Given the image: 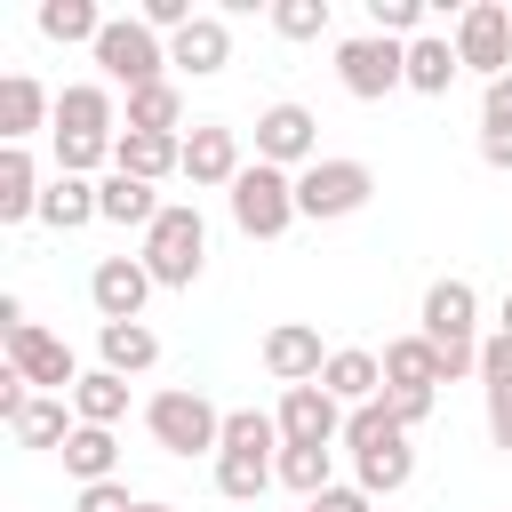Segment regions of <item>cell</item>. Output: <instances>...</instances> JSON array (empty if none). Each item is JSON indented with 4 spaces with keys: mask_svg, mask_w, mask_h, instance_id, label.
I'll list each match as a JSON object with an SVG mask.
<instances>
[{
    "mask_svg": "<svg viewBox=\"0 0 512 512\" xmlns=\"http://www.w3.org/2000/svg\"><path fill=\"white\" fill-rule=\"evenodd\" d=\"M416 336L440 352V376H480V296L472 280H432L424 288V312H416Z\"/></svg>",
    "mask_w": 512,
    "mask_h": 512,
    "instance_id": "cell-1",
    "label": "cell"
},
{
    "mask_svg": "<svg viewBox=\"0 0 512 512\" xmlns=\"http://www.w3.org/2000/svg\"><path fill=\"white\" fill-rule=\"evenodd\" d=\"M344 448H352V472H360L368 496H400L408 472H416V448H408V432L392 424L384 400H368V408L344 416Z\"/></svg>",
    "mask_w": 512,
    "mask_h": 512,
    "instance_id": "cell-2",
    "label": "cell"
},
{
    "mask_svg": "<svg viewBox=\"0 0 512 512\" xmlns=\"http://www.w3.org/2000/svg\"><path fill=\"white\" fill-rule=\"evenodd\" d=\"M144 432L168 448V456H216L224 448V408L200 392V384H168L144 400Z\"/></svg>",
    "mask_w": 512,
    "mask_h": 512,
    "instance_id": "cell-3",
    "label": "cell"
},
{
    "mask_svg": "<svg viewBox=\"0 0 512 512\" xmlns=\"http://www.w3.org/2000/svg\"><path fill=\"white\" fill-rule=\"evenodd\" d=\"M96 72H104V88H152V80H168V40L144 24V16H112L104 32H96Z\"/></svg>",
    "mask_w": 512,
    "mask_h": 512,
    "instance_id": "cell-4",
    "label": "cell"
},
{
    "mask_svg": "<svg viewBox=\"0 0 512 512\" xmlns=\"http://www.w3.org/2000/svg\"><path fill=\"white\" fill-rule=\"evenodd\" d=\"M200 264H208V224H200V208H192V200H168V208H160V224L144 232V272H152L160 288H192V280H200Z\"/></svg>",
    "mask_w": 512,
    "mask_h": 512,
    "instance_id": "cell-5",
    "label": "cell"
},
{
    "mask_svg": "<svg viewBox=\"0 0 512 512\" xmlns=\"http://www.w3.org/2000/svg\"><path fill=\"white\" fill-rule=\"evenodd\" d=\"M224 200H232V224H240L248 240H280V232L296 224V176H288V168L248 160V168H240V184H232Z\"/></svg>",
    "mask_w": 512,
    "mask_h": 512,
    "instance_id": "cell-6",
    "label": "cell"
},
{
    "mask_svg": "<svg viewBox=\"0 0 512 512\" xmlns=\"http://www.w3.org/2000/svg\"><path fill=\"white\" fill-rule=\"evenodd\" d=\"M336 80H344V96H360V104L408 88V40H384V32H352V40H336Z\"/></svg>",
    "mask_w": 512,
    "mask_h": 512,
    "instance_id": "cell-7",
    "label": "cell"
},
{
    "mask_svg": "<svg viewBox=\"0 0 512 512\" xmlns=\"http://www.w3.org/2000/svg\"><path fill=\"white\" fill-rule=\"evenodd\" d=\"M368 200H376V176H368V160H312V168L296 176V216H312V224L360 216Z\"/></svg>",
    "mask_w": 512,
    "mask_h": 512,
    "instance_id": "cell-8",
    "label": "cell"
},
{
    "mask_svg": "<svg viewBox=\"0 0 512 512\" xmlns=\"http://www.w3.org/2000/svg\"><path fill=\"white\" fill-rule=\"evenodd\" d=\"M456 64L464 72H480V80H504L512 72V8L504 0H472V8H456Z\"/></svg>",
    "mask_w": 512,
    "mask_h": 512,
    "instance_id": "cell-9",
    "label": "cell"
},
{
    "mask_svg": "<svg viewBox=\"0 0 512 512\" xmlns=\"http://www.w3.org/2000/svg\"><path fill=\"white\" fill-rule=\"evenodd\" d=\"M256 160L304 176V168L320 160V120H312L304 104H264V112H256Z\"/></svg>",
    "mask_w": 512,
    "mask_h": 512,
    "instance_id": "cell-10",
    "label": "cell"
},
{
    "mask_svg": "<svg viewBox=\"0 0 512 512\" xmlns=\"http://www.w3.org/2000/svg\"><path fill=\"white\" fill-rule=\"evenodd\" d=\"M272 416H280V440H288V448H336V440H344V416H352V408H344V400H336L328 384H288Z\"/></svg>",
    "mask_w": 512,
    "mask_h": 512,
    "instance_id": "cell-11",
    "label": "cell"
},
{
    "mask_svg": "<svg viewBox=\"0 0 512 512\" xmlns=\"http://www.w3.org/2000/svg\"><path fill=\"white\" fill-rule=\"evenodd\" d=\"M8 368H16V376H24L32 392H64V400H72V384L88 376V368L72 360V344H64V336H48L40 320L8 336Z\"/></svg>",
    "mask_w": 512,
    "mask_h": 512,
    "instance_id": "cell-12",
    "label": "cell"
},
{
    "mask_svg": "<svg viewBox=\"0 0 512 512\" xmlns=\"http://www.w3.org/2000/svg\"><path fill=\"white\" fill-rule=\"evenodd\" d=\"M240 128H224V120H192V136H184V176H192V192H232L240 184Z\"/></svg>",
    "mask_w": 512,
    "mask_h": 512,
    "instance_id": "cell-13",
    "label": "cell"
},
{
    "mask_svg": "<svg viewBox=\"0 0 512 512\" xmlns=\"http://www.w3.org/2000/svg\"><path fill=\"white\" fill-rule=\"evenodd\" d=\"M112 128H120V104H112V88H104V80H72V88H56V128H48V136L120 144Z\"/></svg>",
    "mask_w": 512,
    "mask_h": 512,
    "instance_id": "cell-14",
    "label": "cell"
},
{
    "mask_svg": "<svg viewBox=\"0 0 512 512\" xmlns=\"http://www.w3.org/2000/svg\"><path fill=\"white\" fill-rule=\"evenodd\" d=\"M160 280L144 272V256H104L96 272H88V304H96V320H144V296H152Z\"/></svg>",
    "mask_w": 512,
    "mask_h": 512,
    "instance_id": "cell-15",
    "label": "cell"
},
{
    "mask_svg": "<svg viewBox=\"0 0 512 512\" xmlns=\"http://www.w3.org/2000/svg\"><path fill=\"white\" fill-rule=\"evenodd\" d=\"M320 368H328L320 328H304V320L264 328V376H272V384H320Z\"/></svg>",
    "mask_w": 512,
    "mask_h": 512,
    "instance_id": "cell-16",
    "label": "cell"
},
{
    "mask_svg": "<svg viewBox=\"0 0 512 512\" xmlns=\"http://www.w3.org/2000/svg\"><path fill=\"white\" fill-rule=\"evenodd\" d=\"M40 128H56V96L32 72H8L0 80V144H32Z\"/></svg>",
    "mask_w": 512,
    "mask_h": 512,
    "instance_id": "cell-17",
    "label": "cell"
},
{
    "mask_svg": "<svg viewBox=\"0 0 512 512\" xmlns=\"http://www.w3.org/2000/svg\"><path fill=\"white\" fill-rule=\"evenodd\" d=\"M168 64H176V72H192V80L224 72V64H232V24H224V16H192V24L168 40Z\"/></svg>",
    "mask_w": 512,
    "mask_h": 512,
    "instance_id": "cell-18",
    "label": "cell"
},
{
    "mask_svg": "<svg viewBox=\"0 0 512 512\" xmlns=\"http://www.w3.org/2000/svg\"><path fill=\"white\" fill-rule=\"evenodd\" d=\"M480 392H488V440L512 456V336H480Z\"/></svg>",
    "mask_w": 512,
    "mask_h": 512,
    "instance_id": "cell-19",
    "label": "cell"
},
{
    "mask_svg": "<svg viewBox=\"0 0 512 512\" xmlns=\"http://www.w3.org/2000/svg\"><path fill=\"white\" fill-rule=\"evenodd\" d=\"M112 168H120V176H136V184L184 176V136H136V128H120V144H112Z\"/></svg>",
    "mask_w": 512,
    "mask_h": 512,
    "instance_id": "cell-20",
    "label": "cell"
},
{
    "mask_svg": "<svg viewBox=\"0 0 512 512\" xmlns=\"http://www.w3.org/2000/svg\"><path fill=\"white\" fill-rule=\"evenodd\" d=\"M320 384H328L344 408H368V400H384V360H376V352H360V344H336V352H328V368H320Z\"/></svg>",
    "mask_w": 512,
    "mask_h": 512,
    "instance_id": "cell-21",
    "label": "cell"
},
{
    "mask_svg": "<svg viewBox=\"0 0 512 512\" xmlns=\"http://www.w3.org/2000/svg\"><path fill=\"white\" fill-rule=\"evenodd\" d=\"M8 432H16V448H56V456H64V440L80 432V416H72V400H64V392H32V400H24V416H16Z\"/></svg>",
    "mask_w": 512,
    "mask_h": 512,
    "instance_id": "cell-22",
    "label": "cell"
},
{
    "mask_svg": "<svg viewBox=\"0 0 512 512\" xmlns=\"http://www.w3.org/2000/svg\"><path fill=\"white\" fill-rule=\"evenodd\" d=\"M40 192H48V176L32 168V152L24 144H0V224L40 216Z\"/></svg>",
    "mask_w": 512,
    "mask_h": 512,
    "instance_id": "cell-23",
    "label": "cell"
},
{
    "mask_svg": "<svg viewBox=\"0 0 512 512\" xmlns=\"http://www.w3.org/2000/svg\"><path fill=\"white\" fill-rule=\"evenodd\" d=\"M160 208H168V200H160L152 184L120 176V168L96 184V216H104V224H136V232H152V224H160Z\"/></svg>",
    "mask_w": 512,
    "mask_h": 512,
    "instance_id": "cell-24",
    "label": "cell"
},
{
    "mask_svg": "<svg viewBox=\"0 0 512 512\" xmlns=\"http://www.w3.org/2000/svg\"><path fill=\"white\" fill-rule=\"evenodd\" d=\"M96 352H104L112 376H144V368L160 360V336H152L144 320H96Z\"/></svg>",
    "mask_w": 512,
    "mask_h": 512,
    "instance_id": "cell-25",
    "label": "cell"
},
{
    "mask_svg": "<svg viewBox=\"0 0 512 512\" xmlns=\"http://www.w3.org/2000/svg\"><path fill=\"white\" fill-rule=\"evenodd\" d=\"M448 376H440V352L424 344V336H392L384 344V392H440Z\"/></svg>",
    "mask_w": 512,
    "mask_h": 512,
    "instance_id": "cell-26",
    "label": "cell"
},
{
    "mask_svg": "<svg viewBox=\"0 0 512 512\" xmlns=\"http://www.w3.org/2000/svg\"><path fill=\"white\" fill-rule=\"evenodd\" d=\"M456 72H464V64H456V40H440V32H416V40H408V88H416V96H448Z\"/></svg>",
    "mask_w": 512,
    "mask_h": 512,
    "instance_id": "cell-27",
    "label": "cell"
},
{
    "mask_svg": "<svg viewBox=\"0 0 512 512\" xmlns=\"http://www.w3.org/2000/svg\"><path fill=\"white\" fill-rule=\"evenodd\" d=\"M64 472H72L80 488H96V480H120V440H112L104 424H80V432L64 440Z\"/></svg>",
    "mask_w": 512,
    "mask_h": 512,
    "instance_id": "cell-28",
    "label": "cell"
},
{
    "mask_svg": "<svg viewBox=\"0 0 512 512\" xmlns=\"http://www.w3.org/2000/svg\"><path fill=\"white\" fill-rule=\"evenodd\" d=\"M40 224H48V232H80V224H96V184H88V176H48V192H40Z\"/></svg>",
    "mask_w": 512,
    "mask_h": 512,
    "instance_id": "cell-29",
    "label": "cell"
},
{
    "mask_svg": "<svg viewBox=\"0 0 512 512\" xmlns=\"http://www.w3.org/2000/svg\"><path fill=\"white\" fill-rule=\"evenodd\" d=\"M72 416H80V424H104V432H112V424L128 416V376H112V368H88V376L72 384Z\"/></svg>",
    "mask_w": 512,
    "mask_h": 512,
    "instance_id": "cell-30",
    "label": "cell"
},
{
    "mask_svg": "<svg viewBox=\"0 0 512 512\" xmlns=\"http://www.w3.org/2000/svg\"><path fill=\"white\" fill-rule=\"evenodd\" d=\"M480 160L488 168H512V72L480 88Z\"/></svg>",
    "mask_w": 512,
    "mask_h": 512,
    "instance_id": "cell-31",
    "label": "cell"
},
{
    "mask_svg": "<svg viewBox=\"0 0 512 512\" xmlns=\"http://www.w3.org/2000/svg\"><path fill=\"white\" fill-rule=\"evenodd\" d=\"M32 24H40V40H64V48H72V40H88V48H96V32H104L112 16H104L96 0H40V16H32Z\"/></svg>",
    "mask_w": 512,
    "mask_h": 512,
    "instance_id": "cell-32",
    "label": "cell"
},
{
    "mask_svg": "<svg viewBox=\"0 0 512 512\" xmlns=\"http://www.w3.org/2000/svg\"><path fill=\"white\" fill-rule=\"evenodd\" d=\"M128 128H136V136H176V128H184V88H176V80L136 88V96H128Z\"/></svg>",
    "mask_w": 512,
    "mask_h": 512,
    "instance_id": "cell-33",
    "label": "cell"
},
{
    "mask_svg": "<svg viewBox=\"0 0 512 512\" xmlns=\"http://www.w3.org/2000/svg\"><path fill=\"white\" fill-rule=\"evenodd\" d=\"M224 448L232 456H280L288 440H280V416H264V408H224ZM216 448V456H224Z\"/></svg>",
    "mask_w": 512,
    "mask_h": 512,
    "instance_id": "cell-34",
    "label": "cell"
},
{
    "mask_svg": "<svg viewBox=\"0 0 512 512\" xmlns=\"http://www.w3.org/2000/svg\"><path fill=\"white\" fill-rule=\"evenodd\" d=\"M280 480V456H216V496H232V504H256L264 488Z\"/></svg>",
    "mask_w": 512,
    "mask_h": 512,
    "instance_id": "cell-35",
    "label": "cell"
},
{
    "mask_svg": "<svg viewBox=\"0 0 512 512\" xmlns=\"http://www.w3.org/2000/svg\"><path fill=\"white\" fill-rule=\"evenodd\" d=\"M328 464H336V448H280V488H296V496L312 504L320 488H336Z\"/></svg>",
    "mask_w": 512,
    "mask_h": 512,
    "instance_id": "cell-36",
    "label": "cell"
},
{
    "mask_svg": "<svg viewBox=\"0 0 512 512\" xmlns=\"http://www.w3.org/2000/svg\"><path fill=\"white\" fill-rule=\"evenodd\" d=\"M272 32L280 40H320L328 32V0H272Z\"/></svg>",
    "mask_w": 512,
    "mask_h": 512,
    "instance_id": "cell-37",
    "label": "cell"
},
{
    "mask_svg": "<svg viewBox=\"0 0 512 512\" xmlns=\"http://www.w3.org/2000/svg\"><path fill=\"white\" fill-rule=\"evenodd\" d=\"M368 32H384V40H416V32H424V0H368Z\"/></svg>",
    "mask_w": 512,
    "mask_h": 512,
    "instance_id": "cell-38",
    "label": "cell"
},
{
    "mask_svg": "<svg viewBox=\"0 0 512 512\" xmlns=\"http://www.w3.org/2000/svg\"><path fill=\"white\" fill-rule=\"evenodd\" d=\"M304 512H376V496H368L360 480H336V488H320Z\"/></svg>",
    "mask_w": 512,
    "mask_h": 512,
    "instance_id": "cell-39",
    "label": "cell"
},
{
    "mask_svg": "<svg viewBox=\"0 0 512 512\" xmlns=\"http://www.w3.org/2000/svg\"><path fill=\"white\" fill-rule=\"evenodd\" d=\"M72 512H136V496H128V480H96V488H80Z\"/></svg>",
    "mask_w": 512,
    "mask_h": 512,
    "instance_id": "cell-40",
    "label": "cell"
},
{
    "mask_svg": "<svg viewBox=\"0 0 512 512\" xmlns=\"http://www.w3.org/2000/svg\"><path fill=\"white\" fill-rule=\"evenodd\" d=\"M432 400H440V392H384V408H392V424H400V432H416V424L432 416Z\"/></svg>",
    "mask_w": 512,
    "mask_h": 512,
    "instance_id": "cell-41",
    "label": "cell"
},
{
    "mask_svg": "<svg viewBox=\"0 0 512 512\" xmlns=\"http://www.w3.org/2000/svg\"><path fill=\"white\" fill-rule=\"evenodd\" d=\"M496 336H512V288H504V312H496Z\"/></svg>",
    "mask_w": 512,
    "mask_h": 512,
    "instance_id": "cell-42",
    "label": "cell"
},
{
    "mask_svg": "<svg viewBox=\"0 0 512 512\" xmlns=\"http://www.w3.org/2000/svg\"><path fill=\"white\" fill-rule=\"evenodd\" d=\"M136 512H176V504H136Z\"/></svg>",
    "mask_w": 512,
    "mask_h": 512,
    "instance_id": "cell-43",
    "label": "cell"
}]
</instances>
